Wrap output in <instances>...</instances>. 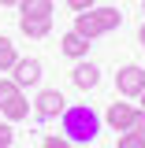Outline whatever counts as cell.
I'll use <instances>...</instances> for the list:
<instances>
[{
	"label": "cell",
	"instance_id": "7402d4cb",
	"mask_svg": "<svg viewBox=\"0 0 145 148\" xmlns=\"http://www.w3.org/2000/svg\"><path fill=\"white\" fill-rule=\"evenodd\" d=\"M67 148H82V145H67Z\"/></svg>",
	"mask_w": 145,
	"mask_h": 148
},
{
	"label": "cell",
	"instance_id": "30bf717a",
	"mask_svg": "<svg viewBox=\"0 0 145 148\" xmlns=\"http://www.w3.org/2000/svg\"><path fill=\"white\" fill-rule=\"evenodd\" d=\"M19 30L26 37H45L52 30V18H37V15H19Z\"/></svg>",
	"mask_w": 145,
	"mask_h": 148
},
{
	"label": "cell",
	"instance_id": "8992f818",
	"mask_svg": "<svg viewBox=\"0 0 145 148\" xmlns=\"http://www.w3.org/2000/svg\"><path fill=\"white\" fill-rule=\"evenodd\" d=\"M60 52L71 56V59H86V56H89V41L82 34H74V30H67V34L60 37Z\"/></svg>",
	"mask_w": 145,
	"mask_h": 148
},
{
	"label": "cell",
	"instance_id": "d6986e66",
	"mask_svg": "<svg viewBox=\"0 0 145 148\" xmlns=\"http://www.w3.org/2000/svg\"><path fill=\"white\" fill-rule=\"evenodd\" d=\"M0 8H19V0H0Z\"/></svg>",
	"mask_w": 145,
	"mask_h": 148
},
{
	"label": "cell",
	"instance_id": "52a82bcc",
	"mask_svg": "<svg viewBox=\"0 0 145 148\" xmlns=\"http://www.w3.org/2000/svg\"><path fill=\"white\" fill-rule=\"evenodd\" d=\"M71 82L78 85V89H93V85L101 82V67H97V63H86V59H82V63H78V67L71 71Z\"/></svg>",
	"mask_w": 145,
	"mask_h": 148
},
{
	"label": "cell",
	"instance_id": "5b68a950",
	"mask_svg": "<svg viewBox=\"0 0 145 148\" xmlns=\"http://www.w3.org/2000/svg\"><path fill=\"white\" fill-rule=\"evenodd\" d=\"M11 82H15L19 89H30V85H37L41 82V59H19L15 67H11Z\"/></svg>",
	"mask_w": 145,
	"mask_h": 148
},
{
	"label": "cell",
	"instance_id": "6da1fadb",
	"mask_svg": "<svg viewBox=\"0 0 145 148\" xmlns=\"http://www.w3.org/2000/svg\"><path fill=\"white\" fill-rule=\"evenodd\" d=\"M60 122H63V137H67L71 145H93L104 119H101L89 104H71V108H63Z\"/></svg>",
	"mask_w": 145,
	"mask_h": 148
},
{
	"label": "cell",
	"instance_id": "9c48e42d",
	"mask_svg": "<svg viewBox=\"0 0 145 148\" xmlns=\"http://www.w3.org/2000/svg\"><path fill=\"white\" fill-rule=\"evenodd\" d=\"M0 115H4L8 122H22V119H30V100H26V92H19L15 100H8V104L0 108Z\"/></svg>",
	"mask_w": 145,
	"mask_h": 148
},
{
	"label": "cell",
	"instance_id": "603a6c76",
	"mask_svg": "<svg viewBox=\"0 0 145 148\" xmlns=\"http://www.w3.org/2000/svg\"><path fill=\"white\" fill-rule=\"evenodd\" d=\"M142 8H145V0H142Z\"/></svg>",
	"mask_w": 145,
	"mask_h": 148
},
{
	"label": "cell",
	"instance_id": "ffe728a7",
	"mask_svg": "<svg viewBox=\"0 0 145 148\" xmlns=\"http://www.w3.org/2000/svg\"><path fill=\"white\" fill-rule=\"evenodd\" d=\"M138 41H142V48H145V22H142V30H138Z\"/></svg>",
	"mask_w": 145,
	"mask_h": 148
},
{
	"label": "cell",
	"instance_id": "7a4b0ae2",
	"mask_svg": "<svg viewBox=\"0 0 145 148\" xmlns=\"http://www.w3.org/2000/svg\"><path fill=\"white\" fill-rule=\"evenodd\" d=\"M115 89H119V96H127V100H138V96L145 92V71L138 67V63L119 67V74H115Z\"/></svg>",
	"mask_w": 145,
	"mask_h": 148
},
{
	"label": "cell",
	"instance_id": "e0dca14e",
	"mask_svg": "<svg viewBox=\"0 0 145 148\" xmlns=\"http://www.w3.org/2000/svg\"><path fill=\"white\" fill-rule=\"evenodd\" d=\"M67 8L71 11H89V8H97V0H67Z\"/></svg>",
	"mask_w": 145,
	"mask_h": 148
},
{
	"label": "cell",
	"instance_id": "277c9868",
	"mask_svg": "<svg viewBox=\"0 0 145 148\" xmlns=\"http://www.w3.org/2000/svg\"><path fill=\"white\" fill-rule=\"evenodd\" d=\"M138 111L142 108H134V104H108V115H104V122H108L115 133H127L130 126H134V119H138Z\"/></svg>",
	"mask_w": 145,
	"mask_h": 148
},
{
	"label": "cell",
	"instance_id": "5bb4252c",
	"mask_svg": "<svg viewBox=\"0 0 145 148\" xmlns=\"http://www.w3.org/2000/svg\"><path fill=\"white\" fill-rule=\"evenodd\" d=\"M115 148H145V133L127 130V133H119V145H115Z\"/></svg>",
	"mask_w": 145,
	"mask_h": 148
},
{
	"label": "cell",
	"instance_id": "44dd1931",
	"mask_svg": "<svg viewBox=\"0 0 145 148\" xmlns=\"http://www.w3.org/2000/svg\"><path fill=\"white\" fill-rule=\"evenodd\" d=\"M138 100H142V111H145V92H142V96H138Z\"/></svg>",
	"mask_w": 145,
	"mask_h": 148
},
{
	"label": "cell",
	"instance_id": "9a60e30c",
	"mask_svg": "<svg viewBox=\"0 0 145 148\" xmlns=\"http://www.w3.org/2000/svg\"><path fill=\"white\" fill-rule=\"evenodd\" d=\"M19 92H22V89H19L15 82H11V78H0V108H4L8 100H15Z\"/></svg>",
	"mask_w": 145,
	"mask_h": 148
},
{
	"label": "cell",
	"instance_id": "3957f363",
	"mask_svg": "<svg viewBox=\"0 0 145 148\" xmlns=\"http://www.w3.org/2000/svg\"><path fill=\"white\" fill-rule=\"evenodd\" d=\"M63 108H67V100H63V92H60V89H41V92H37V100H34V111H37L41 122L63 115Z\"/></svg>",
	"mask_w": 145,
	"mask_h": 148
},
{
	"label": "cell",
	"instance_id": "ac0fdd59",
	"mask_svg": "<svg viewBox=\"0 0 145 148\" xmlns=\"http://www.w3.org/2000/svg\"><path fill=\"white\" fill-rule=\"evenodd\" d=\"M67 145H71V141L60 133V137H45V145H41V148H67Z\"/></svg>",
	"mask_w": 145,
	"mask_h": 148
},
{
	"label": "cell",
	"instance_id": "4fadbf2b",
	"mask_svg": "<svg viewBox=\"0 0 145 148\" xmlns=\"http://www.w3.org/2000/svg\"><path fill=\"white\" fill-rule=\"evenodd\" d=\"M19 63V52H15V45L8 41V37H0V71H11Z\"/></svg>",
	"mask_w": 145,
	"mask_h": 148
},
{
	"label": "cell",
	"instance_id": "8fae6325",
	"mask_svg": "<svg viewBox=\"0 0 145 148\" xmlns=\"http://www.w3.org/2000/svg\"><path fill=\"white\" fill-rule=\"evenodd\" d=\"M93 15H97V22H101L104 34H112V30L123 26V11H119V8H108V4H104V8H93Z\"/></svg>",
	"mask_w": 145,
	"mask_h": 148
},
{
	"label": "cell",
	"instance_id": "ba28073f",
	"mask_svg": "<svg viewBox=\"0 0 145 148\" xmlns=\"http://www.w3.org/2000/svg\"><path fill=\"white\" fill-rule=\"evenodd\" d=\"M74 34H82L86 41H93V37H101V34H104V30H101V22H97V15H93V8L74 15Z\"/></svg>",
	"mask_w": 145,
	"mask_h": 148
},
{
	"label": "cell",
	"instance_id": "2e32d148",
	"mask_svg": "<svg viewBox=\"0 0 145 148\" xmlns=\"http://www.w3.org/2000/svg\"><path fill=\"white\" fill-rule=\"evenodd\" d=\"M11 141H15V130H11V122H0V148H11Z\"/></svg>",
	"mask_w": 145,
	"mask_h": 148
},
{
	"label": "cell",
	"instance_id": "7c38bea8",
	"mask_svg": "<svg viewBox=\"0 0 145 148\" xmlns=\"http://www.w3.org/2000/svg\"><path fill=\"white\" fill-rule=\"evenodd\" d=\"M22 15H37V18H52V0H19Z\"/></svg>",
	"mask_w": 145,
	"mask_h": 148
}]
</instances>
